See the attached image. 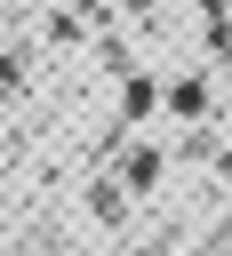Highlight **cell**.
<instances>
[{
	"mask_svg": "<svg viewBox=\"0 0 232 256\" xmlns=\"http://www.w3.org/2000/svg\"><path fill=\"white\" fill-rule=\"evenodd\" d=\"M152 176H160V152H136V160H128V184H136V192H144V184H152Z\"/></svg>",
	"mask_w": 232,
	"mask_h": 256,
	"instance_id": "cell-1",
	"label": "cell"
},
{
	"mask_svg": "<svg viewBox=\"0 0 232 256\" xmlns=\"http://www.w3.org/2000/svg\"><path fill=\"white\" fill-rule=\"evenodd\" d=\"M208 16H232V0H208Z\"/></svg>",
	"mask_w": 232,
	"mask_h": 256,
	"instance_id": "cell-2",
	"label": "cell"
}]
</instances>
